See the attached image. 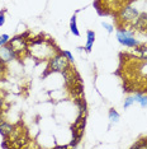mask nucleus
<instances>
[{"instance_id":"2eb2a0df","label":"nucleus","mask_w":147,"mask_h":149,"mask_svg":"<svg viewBox=\"0 0 147 149\" xmlns=\"http://www.w3.org/2000/svg\"><path fill=\"white\" fill-rule=\"evenodd\" d=\"M102 26H103V28H105V29H106V32H108V33H112L113 31H114V27H113L112 24H109V23L102 22Z\"/></svg>"},{"instance_id":"39448f33","label":"nucleus","mask_w":147,"mask_h":149,"mask_svg":"<svg viewBox=\"0 0 147 149\" xmlns=\"http://www.w3.org/2000/svg\"><path fill=\"white\" fill-rule=\"evenodd\" d=\"M133 28L137 31H147V13H139L133 21Z\"/></svg>"},{"instance_id":"ddd939ff","label":"nucleus","mask_w":147,"mask_h":149,"mask_svg":"<svg viewBox=\"0 0 147 149\" xmlns=\"http://www.w3.org/2000/svg\"><path fill=\"white\" fill-rule=\"evenodd\" d=\"M137 47H138V46H137ZM137 50H138L139 55H141V59L147 60V46H139Z\"/></svg>"},{"instance_id":"9d476101","label":"nucleus","mask_w":147,"mask_h":149,"mask_svg":"<svg viewBox=\"0 0 147 149\" xmlns=\"http://www.w3.org/2000/svg\"><path fill=\"white\" fill-rule=\"evenodd\" d=\"M108 117H109V121L110 123H118L119 121V118H121V115H119L118 112H117V111L114 110V108H110L109 110V112H108Z\"/></svg>"},{"instance_id":"f3484780","label":"nucleus","mask_w":147,"mask_h":149,"mask_svg":"<svg viewBox=\"0 0 147 149\" xmlns=\"http://www.w3.org/2000/svg\"><path fill=\"white\" fill-rule=\"evenodd\" d=\"M5 23V10L0 12V27H3Z\"/></svg>"},{"instance_id":"0eeeda50","label":"nucleus","mask_w":147,"mask_h":149,"mask_svg":"<svg viewBox=\"0 0 147 149\" xmlns=\"http://www.w3.org/2000/svg\"><path fill=\"white\" fill-rule=\"evenodd\" d=\"M86 45L84 46V50L85 51L90 52L93 49V45H94V41H95V32L91 31V29H89V31H86Z\"/></svg>"},{"instance_id":"6e6552de","label":"nucleus","mask_w":147,"mask_h":149,"mask_svg":"<svg viewBox=\"0 0 147 149\" xmlns=\"http://www.w3.org/2000/svg\"><path fill=\"white\" fill-rule=\"evenodd\" d=\"M70 31H71L74 36H76V37L80 36V31L78 28V23H76V14H74L71 17V19H70Z\"/></svg>"},{"instance_id":"423d86ee","label":"nucleus","mask_w":147,"mask_h":149,"mask_svg":"<svg viewBox=\"0 0 147 149\" xmlns=\"http://www.w3.org/2000/svg\"><path fill=\"white\" fill-rule=\"evenodd\" d=\"M14 126H13L12 124H9V123H6V121H1L0 123V134L3 135V138L6 139L10 135L13 131H14Z\"/></svg>"},{"instance_id":"f257e3e1","label":"nucleus","mask_w":147,"mask_h":149,"mask_svg":"<svg viewBox=\"0 0 147 149\" xmlns=\"http://www.w3.org/2000/svg\"><path fill=\"white\" fill-rule=\"evenodd\" d=\"M71 66V63L67 60V57L63 55L62 51H58L56 55H52L48 59V72L49 73H62L67 70Z\"/></svg>"},{"instance_id":"9b49d317","label":"nucleus","mask_w":147,"mask_h":149,"mask_svg":"<svg viewBox=\"0 0 147 149\" xmlns=\"http://www.w3.org/2000/svg\"><path fill=\"white\" fill-rule=\"evenodd\" d=\"M131 148H139V149H147V139L146 138H142L139 140H137L135 144L132 145Z\"/></svg>"},{"instance_id":"a211bd4d","label":"nucleus","mask_w":147,"mask_h":149,"mask_svg":"<svg viewBox=\"0 0 147 149\" xmlns=\"http://www.w3.org/2000/svg\"><path fill=\"white\" fill-rule=\"evenodd\" d=\"M12 145L8 143V139H4L3 140V143H1V148H10Z\"/></svg>"},{"instance_id":"20e7f679","label":"nucleus","mask_w":147,"mask_h":149,"mask_svg":"<svg viewBox=\"0 0 147 149\" xmlns=\"http://www.w3.org/2000/svg\"><path fill=\"white\" fill-rule=\"evenodd\" d=\"M14 59H19V55L13 50V47L9 43L0 46V60L3 63H9Z\"/></svg>"},{"instance_id":"7ed1b4c3","label":"nucleus","mask_w":147,"mask_h":149,"mask_svg":"<svg viewBox=\"0 0 147 149\" xmlns=\"http://www.w3.org/2000/svg\"><path fill=\"white\" fill-rule=\"evenodd\" d=\"M138 14H139V12L136 8H133L131 5H127L124 8H122L121 12L118 13V18H119V21H122L124 23H129V22L135 21Z\"/></svg>"},{"instance_id":"1a4fd4ad","label":"nucleus","mask_w":147,"mask_h":149,"mask_svg":"<svg viewBox=\"0 0 147 149\" xmlns=\"http://www.w3.org/2000/svg\"><path fill=\"white\" fill-rule=\"evenodd\" d=\"M133 97H135V102L139 103L141 107H147V96L142 93H136Z\"/></svg>"},{"instance_id":"f8f14e48","label":"nucleus","mask_w":147,"mask_h":149,"mask_svg":"<svg viewBox=\"0 0 147 149\" xmlns=\"http://www.w3.org/2000/svg\"><path fill=\"white\" fill-rule=\"evenodd\" d=\"M133 103H135V97L129 96V97H127L124 100V104H123V107H124V110H127V108H129Z\"/></svg>"},{"instance_id":"dca6fc26","label":"nucleus","mask_w":147,"mask_h":149,"mask_svg":"<svg viewBox=\"0 0 147 149\" xmlns=\"http://www.w3.org/2000/svg\"><path fill=\"white\" fill-rule=\"evenodd\" d=\"M63 52V55H65L66 57H67V60H69V61L70 63H74V56H72V54L71 52H70V51H62Z\"/></svg>"},{"instance_id":"4468645a","label":"nucleus","mask_w":147,"mask_h":149,"mask_svg":"<svg viewBox=\"0 0 147 149\" xmlns=\"http://www.w3.org/2000/svg\"><path fill=\"white\" fill-rule=\"evenodd\" d=\"M9 40H10V37H9V35H6V33H4V35L0 36V46H4L6 45V43L9 42Z\"/></svg>"},{"instance_id":"f03ea898","label":"nucleus","mask_w":147,"mask_h":149,"mask_svg":"<svg viewBox=\"0 0 147 149\" xmlns=\"http://www.w3.org/2000/svg\"><path fill=\"white\" fill-rule=\"evenodd\" d=\"M9 45L13 47V50L21 56V54L25 52L28 50V42H27L25 37L24 36H16V37H13V38L9 40Z\"/></svg>"}]
</instances>
